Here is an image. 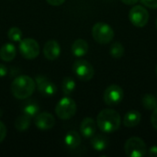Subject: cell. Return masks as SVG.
<instances>
[{
	"label": "cell",
	"mask_w": 157,
	"mask_h": 157,
	"mask_svg": "<svg viewBox=\"0 0 157 157\" xmlns=\"http://www.w3.org/2000/svg\"><path fill=\"white\" fill-rule=\"evenodd\" d=\"M155 26H156V29H157V18H156V20H155Z\"/></svg>",
	"instance_id": "obj_33"
},
{
	"label": "cell",
	"mask_w": 157,
	"mask_h": 157,
	"mask_svg": "<svg viewBox=\"0 0 157 157\" xmlns=\"http://www.w3.org/2000/svg\"><path fill=\"white\" fill-rule=\"evenodd\" d=\"M7 37L11 41L19 42L22 39V31L17 27H12L7 32Z\"/></svg>",
	"instance_id": "obj_24"
},
{
	"label": "cell",
	"mask_w": 157,
	"mask_h": 157,
	"mask_svg": "<svg viewBox=\"0 0 157 157\" xmlns=\"http://www.w3.org/2000/svg\"><path fill=\"white\" fill-rule=\"evenodd\" d=\"M7 73H8L7 67L6 65H4V64H1L0 63V77L1 78L2 77H5L7 75Z\"/></svg>",
	"instance_id": "obj_29"
},
{
	"label": "cell",
	"mask_w": 157,
	"mask_h": 157,
	"mask_svg": "<svg viewBox=\"0 0 157 157\" xmlns=\"http://www.w3.org/2000/svg\"><path fill=\"white\" fill-rule=\"evenodd\" d=\"M97 128H98V125L95 120L92 118L86 117L81 122L80 132H81V134L85 138H91L93 135L96 134Z\"/></svg>",
	"instance_id": "obj_13"
},
{
	"label": "cell",
	"mask_w": 157,
	"mask_h": 157,
	"mask_svg": "<svg viewBox=\"0 0 157 157\" xmlns=\"http://www.w3.org/2000/svg\"><path fill=\"white\" fill-rule=\"evenodd\" d=\"M91 145L98 152L104 151L109 145V139L104 134H95L91 137Z\"/></svg>",
	"instance_id": "obj_17"
},
{
	"label": "cell",
	"mask_w": 157,
	"mask_h": 157,
	"mask_svg": "<svg viewBox=\"0 0 157 157\" xmlns=\"http://www.w3.org/2000/svg\"><path fill=\"white\" fill-rule=\"evenodd\" d=\"M19 52L21 55L28 60H33L40 53L39 43L31 38H27L19 41Z\"/></svg>",
	"instance_id": "obj_7"
},
{
	"label": "cell",
	"mask_w": 157,
	"mask_h": 157,
	"mask_svg": "<svg viewBox=\"0 0 157 157\" xmlns=\"http://www.w3.org/2000/svg\"><path fill=\"white\" fill-rule=\"evenodd\" d=\"M1 116H2V110L0 109V118H1Z\"/></svg>",
	"instance_id": "obj_32"
},
{
	"label": "cell",
	"mask_w": 157,
	"mask_h": 157,
	"mask_svg": "<svg viewBox=\"0 0 157 157\" xmlns=\"http://www.w3.org/2000/svg\"><path fill=\"white\" fill-rule=\"evenodd\" d=\"M73 72L78 79L82 81H89L95 75L92 64L86 60H78L73 64Z\"/></svg>",
	"instance_id": "obj_6"
},
{
	"label": "cell",
	"mask_w": 157,
	"mask_h": 157,
	"mask_svg": "<svg viewBox=\"0 0 157 157\" xmlns=\"http://www.w3.org/2000/svg\"><path fill=\"white\" fill-rule=\"evenodd\" d=\"M6 125L0 121V144L5 140L6 136Z\"/></svg>",
	"instance_id": "obj_25"
},
{
	"label": "cell",
	"mask_w": 157,
	"mask_h": 157,
	"mask_svg": "<svg viewBox=\"0 0 157 157\" xmlns=\"http://www.w3.org/2000/svg\"><path fill=\"white\" fill-rule=\"evenodd\" d=\"M141 2L147 7L157 8V0H141Z\"/></svg>",
	"instance_id": "obj_26"
},
{
	"label": "cell",
	"mask_w": 157,
	"mask_h": 157,
	"mask_svg": "<svg viewBox=\"0 0 157 157\" xmlns=\"http://www.w3.org/2000/svg\"><path fill=\"white\" fill-rule=\"evenodd\" d=\"M35 83H36V86H37L39 92L40 94H42L43 96L52 97L57 92L56 86L52 82H50L43 75H38V76H36Z\"/></svg>",
	"instance_id": "obj_10"
},
{
	"label": "cell",
	"mask_w": 157,
	"mask_h": 157,
	"mask_svg": "<svg viewBox=\"0 0 157 157\" xmlns=\"http://www.w3.org/2000/svg\"><path fill=\"white\" fill-rule=\"evenodd\" d=\"M125 153L127 156L142 157L147 154V147L144 140L139 137H131L125 143Z\"/></svg>",
	"instance_id": "obj_5"
},
{
	"label": "cell",
	"mask_w": 157,
	"mask_h": 157,
	"mask_svg": "<svg viewBox=\"0 0 157 157\" xmlns=\"http://www.w3.org/2000/svg\"><path fill=\"white\" fill-rule=\"evenodd\" d=\"M76 109L77 108L75 100L68 96H65L58 101L55 107V113L59 119L65 121L73 118L76 113Z\"/></svg>",
	"instance_id": "obj_3"
},
{
	"label": "cell",
	"mask_w": 157,
	"mask_h": 157,
	"mask_svg": "<svg viewBox=\"0 0 157 157\" xmlns=\"http://www.w3.org/2000/svg\"><path fill=\"white\" fill-rule=\"evenodd\" d=\"M156 75H157V68H156Z\"/></svg>",
	"instance_id": "obj_34"
},
{
	"label": "cell",
	"mask_w": 157,
	"mask_h": 157,
	"mask_svg": "<svg viewBox=\"0 0 157 157\" xmlns=\"http://www.w3.org/2000/svg\"><path fill=\"white\" fill-rule=\"evenodd\" d=\"M92 36L97 42L100 44H107L113 40L114 30L109 24L98 22L92 28Z\"/></svg>",
	"instance_id": "obj_4"
},
{
	"label": "cell",
	"mask_w": 157,
	"mask_h": 157,
	"mask_svg": "<svg viewBox=\"0 0 157 157\" xmlns=\"http://www.w3.org/2000/svg\"><path fill=\"white\" fill-rule=\"evenodd\" d=\"M121 120L120 114L111 109L101 110L97 117V125L99 130L105 133H110L118 131L121 127Z\"/></svg>",
	"instance_id": "obj_1"
},
{
	"label": "cell",
	"mask_w": 157,
	"mask_h": 157,
	"mask_svg": "<svg viewBox=\"0 0 157 157\" xmlns=\"http://www.w3.org/2000/svg\"><path fill=\"white\" fill-rule=\"evenodd\" d=\"M22 111L26 116H28L29 118H34L39 113L40 107H39L37 102L30 100V101L24 104V106L22 108Z\"/></svg>",
	"instance_id": "obj_19"
},
{
	"label": "cell",
	"mask_w": 157,
	"mask_h": 157,
	"mask_svg": "<svg viewBox=\"0 0 157 157\" xmlns=\"http://www.w3.org/2000/svg\"><path fill=\"white\" fill-rule=\"evenodd\" d=\"M142 104L144 109L148 110H154L157 108V98L151 94H146L142 98Z\"/></svg>",
	"instance_id": "obj_21"
},
{
	"label": "cell",
	"mask_w": 157,
	"mask_h": 157,
	"mask_svg": "<svg viewBox=\"0 0 157 157\" xmlns=\"http://www.w3.org/2000/svg\"><path fill=\"white\" fill-rule=\"evenodd\" d=\"M122 3H124L125 5H129V6H132V5H135L138 0H121Z\"/></svg>",
	"instance_id": "obj_31"
},
{
	"label": "cell",
	"mask_w": 157,
	"mask_h": 157,
	"mask_svg": "<svg viewBox=\"0 0 157 157\" xmlns=\"http://www.w3.org/2000/svg\"><path fill=\"white\" fill-rule=\"evenodd\" d=\"M62 89H63V93L65 96L71 95L75 89V80L73 78H71V77H65L63 79V81Z\"/></svg>",
	"instance_id": "obj_22"
},
{
	"label": "cell",
	"mask_w": 157,
	"mask_h": 157,
	"mask_svg": "<svg viewBox=\"0 0 157 157\" xmlns=\"http://www.w3.org/2000/svg\"><path fill=\"white\" fill-rule=\"evenodd\" d=\"M61 54V46L55 40H48L43 47V55L46 59L53 61Z\"/></svg>",
	"instance_id": "obj_12"
},
{
	"label": "cell",
	"mask_w": 157,
	"mask_h": 157,
	"mask_svg": "<svg viewBox=\"0 0 157 157\" xmlns=\"http://www.w3.org/2000/svg\"><path fill=\"white\" fill-rule=\"evenodd\" d=\"M36 89L35 81L29 75H18L11 84L12 95L17 99H25L29 98Z\"/></svg>",
	"instance_id": "obj_2"
},
{
	"label": "cell",
	"mask_w": 157,
	"mask_h": 157,
	"mask_svg": "<svg viewBox=\"0 0 157 157\" xmlns=\"http://www.w3.org/2000/svg\"><path fill=\"white\" fill-rule=\"evenodd\" d=\"M124 47L123 45L119 42V41H116L114 42L111 47H110V50H109V52H110V55L113 57V58H116V59H120L121 58L123 55H124Z\"/></svg>",
	"instance_id": "obj_23"
},
{
	"label": "cell",
	"mask_w": 157,
	"mask_h": 157,
	"mask_svg": "<svg viewBox=\"0 0 157 157\" xmlns=\"http://www.w3.org/2000/svg\"><path fill=\"white\" fill-rule=\"evenodd\" d=\"M129 18L133 26L143 28L149 21V12L142 6H135L130 10Z\"/></svg>",
	"instance_id": "obj_8"
},
{
	"label": "cell",
	"mask_w": 157,
	"mask_h": 157,
	"mask_svg": "<svg viewBox=\"0 0 157 157\" xmlns=\"http://www.w3.org/2000/svg\"><path fill=\"white\" fill-rule=\"evenodd\" d=\"M17 50L14 44L6 43L0 48V59L4 62H11L15 59Z\"/></svg>",
	"instance_id": "obj_14"
},
{
	"label": "cell",
	"mask_w": 157,
	"mask_h": 157,
	"mask_svg": "<svg viewBox=\"0 0 157 157\" xmlns=\"http://www.w3.org/2000/svg\"><path fill=\"white\" fill-rule=\"evenodd\" d=\"M30 125V118L26 116L25 114L19 116L15 121V128L18 132H25L29 129Z\"/></svg>",
	"instance_id": "obj_20"
},
{
	"label": "cell",
	"mask_w": 157,
	"mask_h": 157,
	"mask_svg": "<svg viewBox=\"0 0 157 157\" xmlns=\"http://www.w3.org/2000/svg\"><path fill=\"white\" fill-rule=\"evenodd\" d=\"M151 122H152V125L153 127L157 130V108L155 109H154L153 113H152V116H151Z\"/></svg>",
	"instance_id": "obj_27"
},
{
	"label": "cell",
	"mask_w": 157,
	"mask_h": 157,
	"mask_svg": "<svg viewBox=\"0 0 157 157\" xmlns=\"http://www.w3.org/2000/svg\"><path fill=\"white\" fill-rule=\"evenodd\" d=\"M81 144V137L75 131L68 132L64 136V144L69 149H75Z\"/></svg>",
	"instance_id": "obj_18"
},
{
	"label": "cell",
	"mask_w": 157,
	"mask_h": 157,
	"mask_svg": "<svg viewBox=\"0 0 157 157\" xmlns=\"http://www.w3.org/2000/svg\"><path fill=\"white\" fill-rule=\"evenodd\" d=\"M142 120V114L137 110H131L127 112L123 118V124L127 128H133L137 126Z\"/></svg>",
	"instance_id": "obj_15"
},
{
	"label": "cell",
	"mask_w": 157,
	"mask_h": 157,
	"mask_svg": "<svg viewBox=\"0 0 157 157\" xmlns=\"http://www.w3.org/2000/svg\"><path fill=\"white\" fill-rule=\"evenodd\" d=\"M88 43L83 39H77L72 44V53L76 57L85 56L88 52Z\"/></svg>",
	"instance_id": "obj_16"
},
{
	"label": "cell",
	"mask_w": 157,
	"mask_h": 157,
	"mask_svg": "<svg viewBox=\"0 0 157 157\" xmlns=\"http://www.w3.org/2000/svg\"><path fill=\"white\" fill-rule=\"evenodd\" d=\"M104 101L109 106H116L123 99V90L118 85H111L104 92Z\"/></svg>",
	"instance_id": "obj_9"
},
{
	"label": "cell",
	"mask_w": 157,
	"mask_h": 157,
	"mask_svg": "<svg viewBox=\"0 0 157 157\" xmlns=\"http://www.w3.org/2000/svg\"><path fill=\"white\" fill-rule=\"evenodd\" d=\"M47 3L51 6H61L63 5L65 0H46Z\"/></svg>",
	"instance_id": "obj_28"
},
{
	"label": "cell",
	"mask_w": 157,
	"mask_h": 157,
	"mask_svg": "<svg viewBox=\"0 0 157 157\" xmlns=\"http://www.w3.org/2000/svg\"><path fill=\"white\" fill-rule=\"evenodd\" d=\"M148 151V155L151 157H157V145L152 146Z\"/></svg>",
	"instance_id": "obj_30"
},
{
	"label": "cell",
	"mask_w": 157,
	"mask_h": 157,
	"mask_svg": "<svg viewBox=\"0 0 157 157\" xmlns=\"http://www.w3.org/2000/svg\"><path fill=\"white\" fill-rule=\"evenodd\" d=\"M34 123L39 130L41 131H48L54 127L55 125V119L54 117L49 112H42L38 113L35 117Z\"/></svg>",
	"instance_id": "obj_11"
}]
</instances>
